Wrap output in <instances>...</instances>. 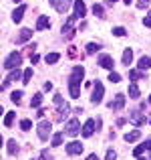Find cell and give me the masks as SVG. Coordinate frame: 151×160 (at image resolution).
<instances>
[{"label": "cell", "instance_id": "10", "mask_svg": "<svg viewBox=\"0 0 151 160\" xmlns=\"http://www.w3.org/2000/svg\"><path fill=\"white\" fill-rule=\"evenodd\" d=\"M95 126H97V122H95V120H87V122H85V126H83V132H81V134H83L85 138L93 136V132L97 130Z\"/></svg>", "mask_w": 151, "mask_h": 160}, {"label": "cell", "instance_id": "12", "mask_svg": "<svg viewBox=\"0 0 151 160\" xmlns=\"http://www.w3.org/2000/svg\"><path fill=\"white\" fill-rule=\"evenodd\" d=\"M81 152H83V144L81 142H69V144H66V154L75 156V154H81Z\"/></svg>", "mask_w": 151, "mask_h": 160}, {"label": "cell", "instance_id": "30", "mask_svg": "<svg viewBox=\"0 0 151 160\" xmlns=\"http://www.w3.org/2000/svg\"><path fill=\"white\" fill-rule=\"evenodd\" d=\"M10 99H12L14 103H20V99H22V91H12Z\"/></svg>", "mask_w": 151, "mask_h": 160}, {"label": "cell", "instance_id": "16", "mask_svg": "<svg viewBox=\"0 0 151 160\" xmlns=\"http://www.w3.org/2000/svg\"><path fill=\"white\" fill-rule=\"evenodd\" d=\"M48 27H50L48 16H40V18L36 20V31H44V28H48Z\"/></svg>", "mask_w": 151, "mask_h": 160}, {"label": "cell", "instance_id": "19", "mask_svg": "<svg viewBox=\"0 0 151 160\" xmlns=\"http://www.w3.org/2000/svg\"><path fill=\"white\" fill-rule=\"evenodd\" d=\"M6 150H8V154H18V144H16V140H8V144H6Z\"/></svg>", "mask_w": 151, "mask_h": 160}, {"label": "cell", "instance_id": "4", "mask_svg": "<svg viewBox=\"0 0 151 160\" xmlns=\"http://www.w3.org/2000/svg\"><path fill=\"white\" fill-rule=\"evenodd\" d=\"M103 93H105L103 83L95 81L93 83V95H91V102H93V103H101V102H103Z\"/></svg>", "mask_w": 151, "mask_h": 160}, {"label": "cell", "instance_id": "9", "mask_svg": "<svg viewBox=\"0 0 151 160\" xmlns=\"http://www.w3.org/2000/svg\"><path fill=\"white\" fill-rule=\"evenodd\" d=\"M109 108H111L113 112H119V109H123V108H125V95H123V93H117V98L113 99L111 103H109Z\"/></svg>", "mask_w": 151, "mask_h": 160}, {"label": "cell", "instance_id": "28", "mask_svg": "<svg viewBox=\"0 0 151 160\" xmlns=\"http://www.w3.org/2000/svg\"><path fill=\"white\" fill-rule=\"evenodd\" d=\"M99 49H101V47H99V45H97V43H89V45H87V53H89V55H93V53H97V51H99Z\"/></svg>", "mask_w": 151, "mask_h": 160}, {"label": "cell", "instance_id": "33", "mask_svg": "<svg viewBox=\"0 0 151 160\" xmlns=\"http://www.w3.org/2000/svg\"><path fill=\"white\" fill-rule=\"evenodd\" d=\"M143 150H147V146H145V144H139L135 150H133V156H141V154H143Z\"/></svg>", "mask_w": 151, "mask_h": 160}, {"label": "cell", "instance_id": "24", "mask_svg": "<svg viewBox=\"0 0 151 160\" xmlns=\"http://www.w3.org/2000/svg\"><path fill=\"white\" fill-rule=\"evenodd\" d=\"M20 77H24V73H20V71L16 69V71H12V73H10V75L6 77V81L10 83V81H16V79H20Z\"/></svg>", "mask_w": 151, "mask_h": 160}, {"label": "cell", "instance_id": "18", "mask_svg": "<svg viewBox=\"0 0 151 160\" xmlns=\"http://www.w3.org/2000/svg\"><path fill=\"white\" fill-rule=\"evenodd\" d=\"M139 138H141V132H139V130H133V132L125 134V140H127V142H137Z\"/></svg>", "mask_w": 151, "mask_h": 160}, {"label": "cell", "instance_id": "5", "mask_svg": "<svg viewBox=\"0 0 151 160\" xmlns=\"http://www.w3.org/2000/svg\"><path fill=\"white\" fill-rule=\"evenodd\" d=\"M79 132H83L79 120H69V122H66V126H65V134H66V136H77Z\"/></svg>", "mask_w": 151, "mask_h": 160}, {"label": "cell", "instance_id": "42", "mask_svg": "<svg viewBox=\"0 0 151 160\" xmlns=\"http://www.w3.org/2000/svg\"><path fill=\"white\" fill-rule=\"evenodd\" d=\"M87 160H99V158H97V154H89V156H87Z\"/></svg>", "mask_w": 151, "mask_h": 160}, {"label": "cell", "instance_id": "27", "mask_svg": "<svg viewBox=\"0 0 151 160\" xmlns=\"http://www.w3.org/2000/svg\"><path fill=\"white\" fill-rule=\"evenodd\" d=\"M93 12H95V16H99V18H105V12H103V6H101V4H95Z\"/></svg>", "mask_w": 151, "mask_h": 160}, {"label": "cell", "instance_id": "26", "mask_svg": "<svg viewBox=\"0 0 151 160\" xmlns=\"http://www.w3.org/2000/svg\"><path fill=\"white\" fill-rule=\"evenodd\" d=\"M62 136H65V132H58L53 136V146H61L62 144Z\"/></svg>", "mask_w": 151, "mask_h": 160}, {"label": "cell", "instance_id": "47", "mask_svg": "<svg viewBox=\"0 0 151 160\" xmlns=\"http://www.w3.org/2000/svg\"><path fill=\"white\" fill-rule=\"evenodd\" d=\"M14 2H20V0H14Z\"/></svg>", "mask_w": 151, "mask_h": 160}, {"label": "cell", "instance_id": "35", "mask_svg": "<svg viewBox=\"0 0 151 160\" xmlns=\"http://www.w3.org/2000/svg\"><path fill=\"white\" fill-rule=\"evenodd\" d=\"M113 35H117V37H125V28H123V27H115V28H113Z\"/></svg>", "mask_w": 151, "mask_h": 160}, {"label": "cell", "instance_id": "11", "mask_svg": "<svg viewBox=\"0 0 151 160\" xmlns=\"http://www.w3.org/2000/svg\"><path fill=\"white\" fill-rule=\"evenodd\" d=\"M75 16H77V18H83V16L87 14V6H85V2H83V0H75Z\"/></svg>", "mask_w": 151, "mask_h": 160}, {"label": "cell", "instance_id": "31", "mask_svg": "<svg viewBox=\"0 0 151 160\" xmlns=\"http://www.w3.org/2000/svg\"><path fill=\"white\" fill-rule=\"evenodd\" d=\"M109 81H111V83H119L121 81V75L115 73V71H111V73H109Z\"/></svg>", "mask_w": 151, "mask_h": 160}, {"label": "cell", "instance_id": "36", "mask_svg": "<svg viewBox=\"0 0 151 160\" xmlns=\"http://www.w3.org/2000/svg\"><path fill=\"white\" fill-rule=\"evenodd\" d=\"M115 158H117L115 150H107V160H115Z\"/></svg>", "mask_w": 151, "mask_h": 160}, {"label": "cell", "instance_id": "13", "mask_svg": "<svg viewBox=\"0 0 151 160\" xmlns=\"http://www.w3.org/2000/svg\"><path fill=\"white\" fill-rule=\"evenodd\" d=\"M30 37H32V31H30V28H22V31L16 35V43L20 45V43H24V41H28Z\"/></svg>", "mask_w": 151, "mask_h": 160}, {"label": "cell", "instance_id": "48", "mask_svg": "<svg viewBox=\"0 0 151 160\" xmlns=\"http://www.w3.org/2000/svg\"><path fill=\"white\" fill-rule=\"evenodd\" d=\"M139 160H145V158H139Z\"/></svg>", "mask_w": 151, "mask_h": 160}, {"label": "cell", "instance_id": "37", "mask_svg": "<svg viewBox=\"0 0 151 160\" xmlns=\"http://www.w3.org/2000/svg\"><path fill=\"white\" fill-rule=\"evenodd\" d=\"M54 103H57V106H61V103H65V102H62V98H61V93H57V95H54Z\"/></svg>", "mask_w": 151, "mask_h": 160}, {"label": "cell", "instance_id": "1", "mask_svg": "<svg viewBox=\"0 0 151 160\" xmlns=\"http://www.w3.org/2000/svg\"><path fill=\"white\" fill-rule=\"evenodd\" d=\"M85 77V69L81 65H75L73 71H71V77H69V93L73 99H77L81 95V81Z\"/></svg>", "mask_w": 151, "mask_h": 160}, {"label": "cell", "instance_id": "29", "mask_svg": "<svg viewBox=\"0 0 151 160\" xmlns=\"http://www.w3.org/2000/svg\"><path fill=\"white\" fill-rule=\"evenodd\" d=\"M129 77H131L133 81H137V79H143V71H129Z\"/></svg>", "mask_w": 151, "mask_h": 160}, {"label": "cell", "instance_id": "8", "mask_svg": "<svg viewBox=\"0 0 151 160\" xmlns=\"http://www.w3.org/2000/svg\"><path fill=\"white\" fill-rule=\"evenodd\" d=\"M66 116H69V103H61L58 109L54 112V122H65Z\"/></svg>", "mask_w": 151, "mask_h": 160}, {"label": "cell", "instance_id": "7", "mask_svg": "<svg viewBox=\"0 0 151 160\" xmlns=\"http://www.w3.org/2000/svg\"><path fill=\"white\" fill-rule=\"evenodd\" d=\"M129 122H131V124H135L137 128H139V126L145 124V118H143V113H141L139 109H133V112L129 113Z\"/></svg>", "mask_w": 151, "mask_h": 160}, {"label": "cell", "instance_id": "20", "mask_svg": "<svg viewBox=\"0 0 151 160\" xmlns=\"http://www.w3.org/2000/svg\"><path fill=\"white\" fill-rule=\"evenodd\" d=\"M14 118H16V112H8L6 118H4V128H10L14 124Z\"/></svg>", "mask_w": 151, "mask_h": 160}, {"label": "cell", "instance_id": "2", "mask_svg": "<svg viewBox=\"0 0 151 160\" xmlns=\"http://www.w3.org/2000/svg\"><path fill=\"white\" fill-rule=\"evenodd\" d=\"M36 132H39V138H40V140L47 142L48 136H50V132H53V124H50L48 120H40L39 126H36Z\"/></svg>", "mask_w": 151, "mask_h": 160}, {"label": "cell", "instance_id": "39", "mask_svg": "<svg viewBox=\"0 0 151 160\" xmlns=\"http://www.w3.org/2000/svg\"><path fill=\"white\" fill-rule=\"evenodd\" d=\"M143 22H145V27H149V28H151V14L145 16V20H143Z\"/></svg>", "mask_w": 151, "mask_h": 160}, {"label": "cell", "instance_id": "46", "mask_svg": "<svg viewBox=\"0 0 151 160\" xmlns=\"http://www.w3.org/2000/svg\"><path fill=\"white\" fill-rule=\"evenodd\" d=\"M149 103H151V95H149Z\"/></svg>", "mask_w": 151, "mask_h": 160}, {"label": "cell", "instance_id": "21", "mask_svg": "<svg viewBox=\"0 0 151 160\" xmlns=\"http://www.w3.org/2000/svg\"><path fill=\"white\" fill-rule=\"evenodd\" d=\"M129 98H131V99H139V87H137L135 83L129 85Z\"/></svg>", "mask_w": 151, "mask_h": 160}, {"label": "cell", "instance_id": "49", "mask_svg": "<svg viewBox=\"0 0 151 160\" xmlns=\"http://www.w3.org/2000/svg\"><path fill=\"white\" fill-rule=\"evenodd\" d=\"M149 124H151V120H149Z\"/></svg>", "mask_w": 151, "mask_h": 160}, {"label": "cell", "instance_id": "43", "mask_svg": "<svg viewBox=\"0 0 151 160\" xmlns=\"http://www.w3.org/2000/svg\"><path fill=\"white\" fill-rule=\"evenodd\" d=\"M145 146H147V150H151V138H147V140H145Z\"/></svg>", "mask_w": 151, "mask_h": 160}, {"label": "cell", "instance_id": "38", "mask_svg": "<svg viewBox=\"0 0 151 160\" xmlns=\"http://www.w3.org/2000/svg\"><path fill=\"white\" fill-rule=\"evenodd\" d=\"M147 4H149V0H139V2H137V6H139V8H145Z\"/></svg>", "mask_w": 151, "mask_h": 160}, {"label": "cell", "instance_id": "40", "mask_svg": "<svg viewBox=\"0 0 151 160\" xmlns=\"http://www.w3.org/2000/svg\"><path fill=\"white\" fill-rule=\"evenodd\" d=\"M44 112H47V109H39V112H36V118H44Z\"/></svg>", "mask_w": 151, "mask_h": 160}, {"label": "cell", "instance_id": "23", "mask_svg": "<svg viewBox=\"0 0 151 160\" xmlns=\"http://www.w3.org/2000/svg\"><path fill=\"white\" fill-rule=\"evenodd\" d=\"M58 59H61V55H58V53H48L47 57H44V61H47L48 65H53V63H57V61H58Z\"/></svg>", "mask_w": 151, "mask_h": 160}, {"label": "cell", "instance_id": "6", "mask_svg": "<svg viewBox=\"0 0 151 160\" xmlns=\"http://www.w3.org/2000/svg\"><path fill=\"white\" fill-rule=\"evenodd\" d=\"M50 4H53V8L57 12H66L71 8V4H73V0H50Z\"/></svg>", "mask_w": 151, "mask_h": 160}, {"label": "cell", "instance_id": "34", "mask_svg": "<svg viewBox=\"0 0 151 160\" xmlns=\"http://www.w3.org/2000/svg\"><path fill=\"white\" fill-rule=\"evenodd\" d=\"M30 79H32V69H26V71H24V77H22V83L26 85Z\"/></svg>", "mask_w": 151, "mask_h": 160}, {"label": "cell", "instance_id": "17", "mask_svg": "<svg viewBox=\"0 0 151 160\" xmlns=\"http://www.w3.org/2000/svg\"><path fill=\"white\" fill-rule=\"evenodd\" d=\"M137 65H139V71H147L149 67H151V59L149 57H141Z\"/></svg>", "mask_w": 151, "mask_h": 160}, {"label": "cell", "instance_id": "45", "mask_svg": "<svg viewBox=\"0 0 151 160\" xmlns=\"http://www.w3.org/2000/svg\"><path fill=\"white\" fill-rule=\"evenodd\" d=\"M125 4H131V0H125Z\"/></svg>", "mask_w": 151, "mask_h": 160}, {"label": "cell", "instance_id": "25", "mask_svg": "<svg viewBox=\"0 0 151 160\" xmlns=\"http://www.w3.org/2000/svg\"><path fill=\"white\" fill-rule=\"evenodd\" d=\"M40 103H43V95L36 93L34 98H32V102H30V108H40Z\"/></svg>", "mask_w": 151, "mask_h": 160}, {"label": "cell", "instance_id": "3", "mask_svg": "<svg viewBox=\"0 0 151 160\" xmlns=\"http://www.w3.org/2000/svg\"><path fill=\"white\" fill-rule=\"evenodd\" d=\"M22 63V55L20 53H10L6 59H4V69H18V65Z\"/></svg>", "mask_w": 151, "mask_h": 160}, {"label": "cell", "instance_id": "44", "mask_svg": "<svg viewBox=\"0 0 151 160\" xmlns=\"http://www.w3.org/2000/svg\"><path fill=\"white\" fill-rule=\"evenodd\" d=\"M105 2H107V6H113V4H115L117 0H105Z\"/></svg>", "mask_w": 151, "mask_h": 160}, {"label": "cell", "instance_id": "14", "mask_svg": "<svg viewBox=\"0 0 151 160\" xmlns=\"http://www.w3.org/2000/svg\"><path fill=\"white\" fill-rule=\"evenodd\" d=\"M99 65L105 67V69H111L113 71V65H115V63H113V59L109 57V55H101V57H99Z\"/></svg>", "mask_w": 151, "mask_h": 160}, {"label": "cell", "instance_id": "22", "mask_svg": "<svg viewBox=\"0 0 151 160\" xmlns=\"http://www.w3.org/2000/svg\"><path fill=\"white\" fill-rule=\"evenodd\" d=\"M131 61H133V51H131V49H125V51H123V65L129 67Z\"/></svg>", "mask_w": 151, "mask_h": 160}, {"label": "cell", "instance_id": "41", "mask_svg": "<svg viewBox=\"0 0 151 160\" xmlns=\"http://www.w3.org/2000/svg\"><path fill=\"white\" fill-rule=\"evenodd\" d=\"M44 89H47V91H50V89H53V83H50V81H47V83H44Z\"/></svg>", "mask_w": 151, "mask_h": 160}, {"label": "cell", "instance_id": "32", "mask_svg": "<svg viewBox=\"0 0 151 160\" xmlns=\"http://www.w3.org/2000/svg\"><path fill=\"white\" fill-rule=\"evenodd\" d=\"M30 128H32V122H30V120H22V122H20V130H24V132H28Z\"/></svg>", "mask_w": 151, "mask_h": 160}, {"label": "cell", "instance_id": "15", "mask_svg": "<svg viewBox=\"0 0 151 160\" xmlns=\"http://www.w3.org/2000/svg\"><path fill=\"white\" fill-rule=\"evenodd\" d=\"M24 12H26V6H18L14 12H12V20H14V22H20L22 16H24Z\"/></svg>", "mask_w": 151, "mask_h": 160}]
</instances>
